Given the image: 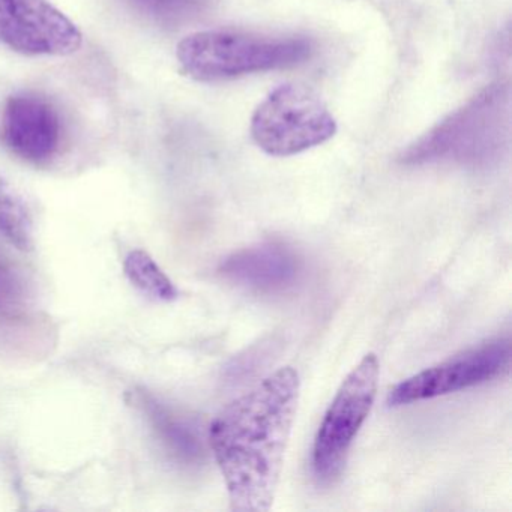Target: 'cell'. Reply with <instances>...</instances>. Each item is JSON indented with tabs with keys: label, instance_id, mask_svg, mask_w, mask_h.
<instances>
[{
	"label": "cell",
	"instance_id": "6da1fadb",
	"mask_svg": "<svg viewBox=\"0 0 512 512\" xmlns=\"http://www.w3.org/2000/svg\"><path fill=\"white\" fill-rule=\"evenodd\" d=\"M301 395L296 368L286 365L221 410L209 445L233 511L272 508Z\"/></svg>",
	"mask_w": 512,
	"mask_h": 512
},
{
	"label": "cell",
	"instance_id": "7a4b0ae2",
	"mask_svg": "<svg viewBox=\"0 0 512 512\" xmlns=\"http://www.w3.org/2000/svg\"><path fill=\"white\" fill-rule=\"evenodd\" d=\"M310 41L236 31L188 35L176 49L184 74L197 82H223L248 74L295 67L310 59Z\"/></svg>",
	"mask_w": 512,
	"mask_h": 512
},
{
	"label": "cell",
	"instance_id": "3957f363",
	"mask_svg": "<svg viewBox=\"0 0 512 512\" xmlns=\"http://www.w3.org/2000/svg\"><path fill=\"white\" fill-rule=\"evenodd\" d=\"M508 133V88L494 85L410 146L403 154V161L409 164L487 163L499 154L508 140Z\"/></svg>",
	"mask_w": 512,
	"mask_h": 512
},
{
	"label": "cell",
	"instance_id": "277c9868",
	"mask_svg": "<svg viewBox=\"0 0 512 512\" xmlns=\"http://www.w3.org/2000/svg\"><path fill=\"white\" fill-rule=\"evenodd\" d=\"M337 121L325 101L305 85L278 86L251 118V136L271 157H292L331 140Z\"/></svg>",
	"mask_w": 512,
	"mask_h": 512
},
{
	"label": "cell",
	"instance_id": "5b68a950",
	"mask_svg": "<svg viewBox=\"0 0 512 512\" xmlns=\"http://www.w3.org/2000/svg\"><path fill=\"white\" fill-rule=\"evenodd\" d=\"M380 364L376 353H368L347 374L323 416L314 439V476L331 484L343 472L353 440L367 421L379 386Z\"/></svg>",
	"mask_w": 512,
	"mask_h": 512
},
{
	"label": "cell",
	"instance_id": "8992f818",
	"mask_svg": "<svg viewBox=\"0 0 512 512\" xmlns=\"http://www.w3.org/2000/svg\"><path fill=\"white\" fill-rule=\"evenodd\" d=\"M511 365V341L497 338L457 353L395 385L386 397L389 407L409 406L463 391L502 376Z\"/></svg>",
	"mask_w": 512,
	"mask_h": 512
},
{
	"label": "cell",
	"instance_id": "52a82bcc",
	"mask_svg": "<svg viewBox=\"0 0 512 512\" xmlns=\"http://www.w3.org/2000/svg\"><path fill=\"white\" fill-rule=\"evenodd\" d=\"M0 44L25 56H68L83 35L49 0H0Z\"/></svg>",
	"mask_w": 512,
	"mask_h": 512
},
{
	"label": "cell",
	"instance_id": "ba28073f",
	"mask_svg": "<svg viewBox=\"0 0 512 512\" xmlns=\"http://www.w3.org/2000/svg\"><path fill=\"white\" fill-rule=\"evenodd\" d=\"M64 121L56 104L40 92L11 95L0 119V142L32 166H47L61 154Z\"/></svg>",
	"mask_w": 512,
	"mask_h": 512
},
{
	"label": "cell",
	"instance_id": "9c48e42d",
	"mask_svg": "<svg viewBox=\"0 0 512 512\" xmlns=\"http://www.w3.org/2000/svg\"><path fill=\"white\" fill-rule=\"evenodd\" d=\"M221 274L239 286L278 290L290 286L299 271L295 254L280 244H259L236 251L224 260Z\"/></svg>",
	"mask_w": 512,
	"mask_h": 512
},
{
	"label": "cell",
	"instance_id": "30bf717a",
	"mask_svg": "<svg viewBox=\"0 0 512 512\" xmlns=\"http://www.w3.org/2000/svg\"><path fill=\"white\" fill-rule=\"evenodd\" d=\"M0 233L22 251L34 247V218L25 199L0 175Z\"/></svg>",
	"mask_w": 512,
	"mask_h": 512
},
{
	"label": "cell",
	"instance_id": "8fae6325",
	"mask_svg": "<svg viewBox=\"0 0 512 512\" xmlns=\"http://www.w3.org/2000/svg\"><path fill=\"white\" fill-rule=\"evenodd\" d=\"M125 274L131 283L149 298L170 302L178 298V289L166 272L146 251L134 250L125 257Z\"/></svg>",
	"mask_w": 512,
	"mask_h": 512
},
{
	"label": "cell",
	"instance_id": "7c38bea8",
	"mask_svg": "<svg viewBox=\"0 0 512 512\" xmlns=\"http://www.w3.org/2000/svg\"><path fill=\"white\" fill-rule=\"evenodd\" d=\"M143 407L148 410L149 418L154 422L155 428L163 434L166 442L175 448L178 454L184 457H194L197 454L199 443L191 433L190 427L173 418V415H170L160 403L151 398H143Z\"/></svg>",
	"mask_w": 512,
	"mask_h": 512
},
{
	"label": "cell",
	"instance_id": "4fadbf2b",
	"mask_svg": "<svg viewBox=\"0 0 512 512\" xmlns=\"http://www.w3.org/2000/svg\"><path fill=\"white\" fill-rule=\"evenodd\" d=\"M134 8L164 23L179 22L197 16L208 7L209 0H128Z\"/></svg>",
	"mask_w": 512,
	"mask_h": 512
}]
</instances>
